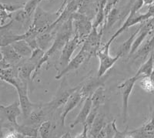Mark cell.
<instances>
[{
  "label": "cell",
  "mask_w": 154,
  "mask_h": 138,
  "mask_svg": "<svg viewBox=\"0 0 154 138\" xmlns=\"http://www.w3.org/2000/svg\"><path fill=\"white\" fill-rule=\"evenodd\" d=\"M72 18L70 17L67 19L66 21L64 22L61 26H60L59 30L56 32V36H55L54 40H53V44L50 47L47 49L44 53L43 57L40 60L38 65L34 70L32 77V80H33L34 79L37 77L38 74V71L40 70L41 67L43 66L46 62L49 60L51 56L54 55L58 51L62 50L63 46L65 45L67 41L72 37Z\"/></svg>",
  "instance_id": "1"
},
{
  "label": "cell",
  "mask_w": 154,
  "mask_h": 138,
  "mask_svg": "<svg viewBox=\"0 0 154 138\" xmlns=\"http://www.w3.org/2000/svg\"><path fill=\"white\" fill-rule=\"evenodd\" d=\"M143 0H137V2L133 4V7L130 9V14L128 16L126 21H125L124 23L123 24V26H121L120 28L112 36L110 39H109L106 43L111 45L112 41L117 38L121 33H123L125 30L130 28L131 26H134V25L137 24V23H143V22L146 21V20H148V19H149L150 18L153 17L154 5H151L150 6H149V9H148L146 13H144V14H138V11L143 7Z\"/></svg>",
  "instance_id": "2"
},
{
  "label": "cell",
  "mask_w": 154,
  "mask_h": 138,
  "mask_svg": "<svg viewBox=\"0 0 154 138\" xmlns=\"http://www.w3.org/2000/svg\"><path fill=\"white\" fill-rule=\"evenodd\" d=\"M35 11L33 22L30 26L29 29L38 35L49 28L50 25L56 19L54 18H58V16L55 17V16L60 15L58 12L55 13H49L43 10L39 6H37Z\"/></svg>",
  "instance_id": "3"
},
{
  "label": "cell",
  "mask_w": 154,
  "mask_h": 138,
  "mask_svg": "<svg viewBox=\"0 0 154 138\" xmlns=\"http://www.w3.org/2000/svg\"><path fill=\"white\" fill-rule=\"evenodd\" d=\"M103 29L102 27L101 30L98 32L97 28H95L93 26L91 32L89 33L83 42L81 50L86 53L89 60L93 56H96V53L100 50Z\"/></svg>",
  "instance_id": "4"
},
{
  "label": "cell",
  "mask_w": 154,
  "mask_h": 138,
  "mask_svg": "<svg viewBox=\"0 0 154 138\" xmlns=\"http://www.w3.org/2000/svg\"><path fill=\"white\" fill-rule=\"evenodd\" d=\"M110 45H109V44L106 43L103 46V48H100V50L96 53V56L98 57L99 61H100L98 77H101L105 75L106 72L110 70L113 67V65L121 57V55L119 52H117V54L115 56H110V54H109Z\"/></svg>",
  "instance_id": "5"
},
{
  "label": "cell",
  "mask_w": 154,
  "mask_h": 138,
  "mask_svg": "<svg viewBox=\"0 0 154 138\" xmlns=\"http://www.w3.org/2000/svg\"><path fill=\"white\" fill-rule=\"evenodd\" d=\"M71 18L72 26H74V36H76L83 43L87 36L91 32L93 23L87 16L79 12H73Z\"/></svg>",
  "instance_id": "6"
},
{
  "label": "cell",
  "mask_w": 154,
  "mask_h": 138,
  "mask_svg": "<svg viewBox=\"0 0 154 138\" xmlns=\"http://www.w3.org/2000/svg\"><path fill=\"white\" fill-rule=\"evenodd\" d=\"M17 90L18 96H19V103L20 105L22 113L25 118H26L30 113L40 106V104L32 103L30 101L28 96V83L24 81L21 80L17 86L15 87Z\"/></svg>",
  "instance_id": "7"
},
{
  "label": "cell",
  "mask_w": 154,
  "mask_h": 138,
  "mask_svg": "<svg viewBox=\"0 0 154 138\" xmlns=\"http://www.w3.org/2000/svg\"><path fill=\"white\" fill-rule=\"evenodd\" d=\"M140 77L135 75L134 77H132L130 78L127 79L119 84L117 86L118 89H120L121 94L123 96V123L126 124L127 121V112H128V103L130 96L132 93L133 87H134L135 83H137Z\"/></svg>",
  "instance_id": "8"
},
{
  "label": "cell",
  "mask_w": 154,
  "mask_h": 138,
  "mask_svg": "<svg viewBox=\"0 0 154 138\" xmlns=\"http://www.w3.org/2000/svg\"><path fill=\"white\" fill-rule=\"evenodd\" d=\"M82 43V41L79 39L76 36H73L72 38H70L65 45L62 49L61 56L60 57V67L63 69L65 68V67L69 63L70 60L72 59V56L73 52L76 49L79 45Z\"/></svg>",
  "instance_id": "9"
},
{
  "label": "cell",
  "mask_w": 154,
  "mask_h": 138,
  "mask_svg": "<svg viewBox=\"0 0 154 138\" xmlns=\"http://www.w3.org/2000/svg\"><path fill=\"white\" fill-rule=\"evenodd\" d=\"M78 88H79V86H76V87L74 88H69V89H66L65 90L61 91L49 103H46V104H42V107L44 109H47L48 111H49V112L50 111H55L59 107H62V106L65 104L70 95L72 94L74 91L76 90Z\"/></svg>",
  "instance_id": "10"
},
{
  "label": "cell",
  "mask_w": 154,
  "mask_h": 138,
  "mask_svg": "<svg viewBox=\"0 0 154 138\" xmlns=\"http://www.w3.org/2000/svg\"><path fill=\"white\" fill-rule=\"evenodd\" d=\"M79 87L76 90L74 91L72 94L70 95L69 97L67 100V101L66 102L65 104L63 105L64 108H63V112L61 114V117H60L61 124L63 127H64V125H65L66 118L67 115L69 114L70 111L73 110L79 103L83 102V99H82V96L81 95L80 92H79Z\"/></svg>",
  "instance_id": "11"
},
{
  "label": "cell",
  "mask_w": 154,
  "mask_h": 138,
  "mask_svg": "<svg viewBox=\"0 0 154 138\" xmlns=\"http://www.w3.org/2000/svg\"><path fill=\"white\" fill-rule=\"evenodd\" d=\"M0 111L3 114L8 121L12 124L13 128L18 126L19 124L17 122V118L22 114L19 102L15 101L9 106H2L0 104Z\"/></svg>",
  "instance_id": "12"
},
{
  "label": "cell",
  "mask_w": 154,
  "mask_h": 138,
  "mask_svg": "<svg viewBox=\"0 0 154 138\" xmlns=\"http://www.w3.org/2000/svg\"><path fill=\"white\" fill-rule=\"evenodd\" d=\"M88 60H89V59H88L86 53L80 49V51L78 52V54L70 60V61L66 66L65 68L63 69L62 71L60 73H59L58 75L56 76L55 78H56V80H60L62 77H64L66 74L69 73V72L79 69L82 63H84L85 61H88Z\"/></svg>",
  "instance_id": "13"
},
{
  "label": "cell",
  "mask_w": 154,
  "mask_h": 138,
  "mask_svg": "<svg viewBox=\"0 0 154 138\" xmlns=\"http://www.w3.org/2000/svg\"><path fill=\"white\" fill-rule=\"evenodd\" d=\"M151 33H152V26H151L150 21H149L146 24L141 25V28L133 42L131 49L130 51V55H133L138 50L140 45L143 42L147 36Z\"/></svg>",
  "instance_id": "14"
},
{
  "label": "cell",
  "mask_w": 154,
  "mask_h": 138,
  "mask_svg": "<svg viewBox=\"0 0 154 138\" xmlns=\"http://www.w3.org/2000/svg\"><path fill=\"white\" fill-rule=\"evenodd\" d=\"M0 51L2 53L4 60L5 61H7L9 64L12 65V67L16 66L23 59L16 52V51L13 49V47H12L11 44L1 46L0 47Z\"/></svg>",
  "instance_id": "15"
},
{
  "label": "cell",
  "mask_w": 154,
  "mask_h": 138,
  "mask_svg": "<svg viewBox=\"0 0 154 138\" xmlns=\"http://www.w3.org/2000/svg\"><path fill=\"white\" fill-rule=\"evenodd\" d=\"M35 67L36 66L33 63L28 60V62L24 63L18 67V77L21 80L29 83V82L32 80V77L34 70H35Z\"/></svg>",
  "instance_id": "16"
},
{
  "label": "cell",
  "mask_w": 154,
  "mask_h": 138,
  "mask_svg": "<svg viewBox=\"0 0 154 138\" xmlns=\"http://www.w3.org/2000/svg\"><path fill=\"white\" fill-rule=\"evenodd\" d=\"M84 103H83V106H82V109H81L80 112L79 113V114L76 116L75 119L74 120L73 123H72L71 125H70V127L74 128L76 125L78 124H83L86 123V119H87V117L89 116V112L91 110V107H92V100H91V96H89L84 100Z\"/></svg>",
  "instance_id": "17"
},
{
  "label": "cell",
  "mask_w": 154,
  "mask_h": 138,
  "mask_svg": "<svg viewBox=\"0 0 154 138\" xmlns=\"http://www.w3.org/2000/svg\"><path fill=\"white\" fill-rule=\"evenodd\" d=\"M100 86H103V82H101L100 80L92 79V80L88 81L87 83H86L82 87H79V90L80 92L81 95H82L83 101L87 97L91 96L93 92Z\"/></svg>",
  "instance_id": "18"
},
{
  "label": "cell",
  "mask_w": 154,
  "mask_h": 138,
  "mask_svg": "<svg viewBox=\"0 0 154 138\" xmlns=\"http://www.w3.org/2000/svg\"><path fill=\"white\" fill-rule=\"evenodd\" d=\"M13 49L22 58H29L32 53V49L25 39H19L11 43Z\"/></svg>",
  "instance_id": "19"
},
{
  "label": "cell",
  "mask_w": 154,
  "mask_h": 138,
  "mask_svg": "<svg viewBox=\"0 0 154 138\" xmlns=\"http://www.w3.org/2000/svg\"><path fill=\"white\" fill-rule=\"evenodd\" d=\"M106 125L105 121H104V117L102 114H97L95 118L94 121L92 124V126L90 127L89 130V134L91 137L96 138L98 134L100 133V131L102 130V129L104 127V126Z\"/></svg>",
  "instance_id": "20"
},
{
  "label": "cell",
  "mask_w": 154,
  "mask_h": 138,
  "mask_svg": "<svg viewBox=\"0 0 154 138\" xmlns=\"http://www.w3.org/2000/svg\"><path fill=\"white\" fill-rule=\"evenodd\" d=\"M154 68V56L153 55L151 54L149 59L143 63V64L140 67L138 71L137 72L136 76L138 77H149L153 70Z\"/></svg>",
  "instance_id": "21"
},
{
  "label": "cell",
  "mask_w": 154,
  "mask_h": 138,
  "mask_svg": "<svg viewBox=\"0 0 154 138\" xmlns=\"http://www.w3.org/2000/svg\"><path fill=\"white\" fill-rule=\"evenodd\" d=\"M38 127L32 126V125H19L14 128L16 131L21 133L23 137H37L38 135Z\"/></svg>",
  "instance_id": "22"
},
{
  "label": "cell",
  "mask_w": 154,
  "mask_h": 138,
  "mask_svg": "<svg viewBox=\"0 0 154 138\" xmlns=\"http://www.w3.org/2000/svg\"><path fill=\"white\" fill-rule=\"evenodd\" d=\"M104 99H105L104 89L103 86H100L93 92L91 96L92 107L100 108V106L104 102Z\"/></svg>",
  "instance_id": "23"
},
{
  "label": "cell",
  "mask_w": 154,
  "mask_h": 138,
  "mask_svg": "<svg viewBox=\"0 0 154 138\" xmlns=\"http://www.w3.org/2000/svg\"><path fill=\"white\" fill-rule=\"evenodd\" d=\"M140 28H141V26H140V27L137 29V31L134 32V33H133L130 36V38L128 39H126V40L125 41V42H123L122 45H121L120 48H119V52H118L119 54L121 55V56H124V55L127 54V53H130V49H131L133 41H134L135 38H136V36H137V33H139V31H140Z\"/></svg>",
  "instance_id": "24"
},
{
  "label": "cell",
  "mask_w": 154,
  "mask_h": 138,
  "mask_svg": "<svg viewBox=\"0 0 154 138\" xmlns=\"http://www.w3.org/2000/svg\"><path fill=\"white\" fill-rule=\"evenodd\" d=\"M140 86L145 92L149 93H154V84L149 77H143L140 79Z\"/></svg>",
  "instance_id": "25"
},
{
  "label": "cell",
  "mask_w": 154,
  "mask_h": 138,
  "mask_svg": "<svg viewBox=\"0 0 154 138\" xmlns=\"http://www.w3.org/2000/svg\"><path fill=\"white\" fill-rule=\"evenodd\" d=\"M51 124L50 121H42L41 124L38 126V134L40 135L42 138H46L49 136V133H50L51 130Z\"/></svg>",
  "instance_id": "26"
},
{
  "label": "cell",
  "mask_w": 154,
  "mask_h": 138,
  "mask_svg": "<svg viewBox=\"0 0 154 138\" xmlns=\"http://www.w3.org/2000/svg\"><path fill=\"white\" fill-rule=\"evenodd\" d=\"M39 0H29V2L25 4L23 10L26 12L29 16H31V14L35 10L36 7L38 6V4L39 3Z\"/></svg>",
  "instance_id": "27"
},
{
  "label": "cell",
  "mask_w": 154,
  "mask_h": 138,
  "mask_svg": "<svg viewBox=\"0 0 154 138\" xmlns=\"http://www.w3.org/2000/svg\"><path fill=\"white\" fill-rule=\"evenodd\" d=\"M141 129L146 132L147 134H149L150 137H152L154 134V112L152 114L151 119L149 120L148 122L146 124H144L143 126L141 127Z\"/></svg>",
  "instance_id": "28"
},
{
  "label": "cell",
  "mask_w": 154,
  "mask_h": 138,
  "mask_svg": "<svg viewBox=\"0 0 154 138\" xmlns=\"http://www.w3.org/2000/svg\"><path fill=\"white\" fill-rule=\"evenodd\" d=\"M112 127H113L114 130V136L115 138H125V137H129L128 136V131L127 128L124 131H119L118 129L116 128V120L112 122Z\"/></svg>",
  "instance_id": "29"
},
{
  "label": "cell",
  "mask_w": 154,
  "mask_h": 138,
  "mask_svg": "<svg viewBox=\"0 0 154 138\" xmlns=\"http://www.w3.org/2000/svg\"><path fill=\"white\" fill-rule=\"evenodd\" d=\"M83 130H82V132L81 133H79V134H77L76 136H75V137L76 138H86V137H88V132H89V127H88L87 124H84L83 125Z\"/></svg>",
  "instance_id": "30"
},
{
  "label": "cell",
  "mask_w": 154,
  "mask_h": 138,
  "mask_svg": "<svg viewBox=\"0 0 154 138\" xmlns=\"http://www.w3.org/2000/svg\"><path fill=\"white\" fill-rule=\"evenodd\" d=\"M143 5H151L154 2V0H143Z\"/></svg>",
  "instance_id": "31"
},
{
  "label": "cell",
  "mask_w": 154,
  "mask_h": 138,
  "mask_svg": "<svg viewBox=\"0 0 154 138\" xmlns=\"http://www.w3.org/2000/svg\"><path fill=\"white\" fill-rule=\"evenodd\" d=\"M149 78H150V80H152V82L154 84V68H153V70L152 71V73H151L150 76H149Z\"/></svg>",
  "instance_id": "32"
},
{
  "label": "cell",
  "mask_w": 154,
  "mask_h": 138,
  "mask_svg": "<svg viewBox=\"0 0 154 138\" xmlns=\"http://www.w3.org/2000/svg\"><path fill=\"white\" fill-rule=\"evenodd\" d=\"M69 133H65V134L63 135V136H62L61 137H72V136H69Z\"/></svg>",
  "instance_id": "33"
},
{
  "label": "cell",
  "mask_w": 154,
  "mask_h": 138,
  "mask_svg": "<svg viewBox=\"0 0 154 138\" xmlns=\"http://www.w3.org/2000/svg\"><path fill=\"white\" fill-rule=\"evenodd\" d=\"M3 59V56H2V53L1 52V51H0V61Z\"/></svg>",
  "instance_id": "34"
}]
</instances>
